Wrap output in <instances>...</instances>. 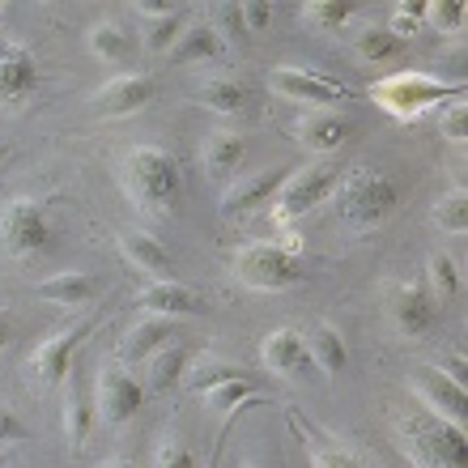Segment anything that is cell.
<instances>
[{
	"label": "cell",
	"mask_w": 468,
	"mask_h": 468,
	"mask_svg": "<svg viewBox=\"0 0 468 468\" xmlns=\"http://www.w3.org/2000/svg\"><path fill=\"white\" fill-rule=\"evenodd\" d=\"M434 370H443L447 379H452V383H460V388H464V375H468V370H464V354H460V349H452V354L443 357V367H434Z\"/></svg>",
	"instance_id": "44"
},
{
	"label": "cell",
	"mask_w": 468,
	"mask_h": 468,
	"mask_svg": "<svg viewBox=\"0 0 468 468\" xmlns=\"http://www.w3.org/2000/svg\"><path fill=\"white\" fill-rule=\"evenodd\" d=\"M247 158V141L239 133H213L205 145H200V162L213 179H226V175L239 171V162Z\"/></svg>",
	"instance_id": "23"
},
{
	"label": "cell",
	"mask_w": 468,
	"mask_h": 468,
	"mask_svg": "<svg viewBox=\"0 0 468 468\" xmlns=\"http://www.w3.org/2000/svg\"><path fill=\"white\" fill-rule=\"evenodd\" d=\"M197 99L218 115H239L247 107V86L234 77H205L197 90Z\"/></svg>",
	"instance_id": "25"
},
{
	"label": "cell",
	"mask_w": 468,
	"mask_h": 468,
	"mask_svg": "<svg viewBox=\"0 0 468 468\" xmlns=\"http://www.w3.org/2000/svg\"><path fill=\"white\" fill-rule=\"evenodd\" d=\"M239 17H243L247 35H260V30L272 22V5H264V0H247V5H239Z\"/></svg>",
	"instance_id": "42"
},
{
	"label": "cell",
	"mask_w": 468,
	"mask_h": 468,
	"mask_svg": "<svg viewBox=\"0 0 468 468\" xmlns=\"http://www.w3.org/2000/svg\"><path fill=\"white\" fill-rule=\"evenodd\" d=\"M447 94H464V81H443V77H431V73H392L370 86V99L375 107L392 115V120H418L426 115L431 107H443Z\"/></svg>",
	"instance_id": "5"
},
{
	"label": "cell",
	"mask_w": 468,
	"mask_h": 468,
	"mask_svg": "<svg viewBox=\"0 0 468 468\" xmlns=\"http://www.w3.org/2000/svg\"><path fill=\"white\" fill-rule=\"evenodd\" d=\"M234 375H243V370L230 367V362H200V367H187V388L205 396L209 388H218V383L234 379Z\"/></svg>",
	"instance_id": "36"
},
{
	"label": "cell",
	"mask_w": 468,
	"mask_h": 468,
	"mask_svg": "<svg viewBox=\"0 0 468 468\" xmlns=\"http://www.w3.org/2000/svg\"><path fill=\"white\" fill-rule=\"evenodd\" d=\"M141 405H145V392H141V383H136L128 370L123 367L99 370V379H94V418H99L102 426L133 421Z\"/></svg>",
	"instance_id": "11"
},
{
	"label": "cell",
	"mask_w": 468,
	"mask_h": 468,
	"mask_svg": "<svg viewBox=\"0 0 468 468\" xmlns=\"http://www.w3.org/2000/svg\"><path fill=\"white\" fill-rule=\"evenodd\" d=\"M307 354H311V367L320 370L324 379H336L341 370H346V362H349V349H346V341H341V333H336L333 324H315L307 336Z\"/></svg>",
	"instance_id": "21"
},
{
	"label": "cell",
	"mask_w": 468,
	"mask_h": 468,
	"mask_svg": "<svg viewBox=\"0 0 468 468\" xmlns=\"http://www.w3.org/2000/svg\"><path fill=\"white\" fill-rule=\"evenodd\" d=\"M179 35H184V9L166 13V17H149L145 22V48L149 51H171Z\"/></svg>",
	"instance_id": "34"
},
{
	"label": "cell",
	"mask_w": 468,
	"mask_h": 468,
	"mask_svg": "<svg viewBox=\"0 0 468 468\" xmlns=\"http://www.w3.org/2000/svg\"><path fill=\"white\" fill-rule=\"evenodd\" d=\"M392 443L413 468H468V439L464 431L447 426V421L405 409L392 418Z\"/></svg>",
	"instance_id": "2"
},
{
	"label": "cell",
	"mask_w": 468,
	"mask_h": 468,
	"mask_svg": "<svg viewBox=\"0 0 468 468\" xmlns=\"http://www.w3.org/2000/svg\"><path fill=\"white\" fill-rule=\"evenodd\" d=\"M99 468H136V464H133V460H123V456H115V460H102Z\"/></svg>",
	"instance_id": "47"
},
{
	"label": "cell",
	"mask_w": 468,
	"mask_h": 468,
	"mask_svg": "<svg viewBox=\"0 0 468 468\" xmlns=\"http://www.w3.org/2000/svg\"><path fill=\"white\" fill-rule=\"evenodd\" d=\"M94 290H99V282L90 277V272H51V277H43V282L35 285L38 298H48V303H60V307H81V303H90L94 298Z\"/></svg>",
	"instance_id": "22"
},
{
	"label": "cell",
	"mask_w": 468,
	"mask_h": 468,
	"mask_svg": "<svg viewBox=\"0 0 468 468\" xmlns=\"http://www.w3.org/2000/svg\"><path fill=\"white\" fill-rule=\"evenodd\" d=\"M136 307L145 315H162V320H179V315H197L200 311V294L192 285L179 282H154L136 294Z\"/></svg>",
	"instance_id": "19"
},
{
	"label": "cell",
	"mask_w": 468,
	"mask_h": 468,
	"mask_svg": "<svg viewBox=\"0 0 468 468\" xmlns=\"http://www.w3.org/2000/svg\"><path fill=\"white\" fill-rule=\"evenodd\" d=\"M86 51L94 56V60H102V64L123 60V56L133 51V35H128L120 22H94L86 30Z\"/></svg>",
	"instance_id": "27"
},
{
	"label": "cell",
	"mask_w": 468,
	"mask_h": 468,
	"mask_svg": "<svg viewBox=\"0 0 468 468\" xmlns=\"http://www.w3.org/2000/svg\"><path fill=\"white\" fill-rule=\"evenodd\" d=\"M9 341H13V320H9V311H0V354L9 349Z\"/></svg>",
	"instance_id": "46"
},
{
	"label": "cell",
	"mask_w": 468,
	"mask_h": 468,
	"mask_svg": "<svg viewBox=\"0 0 468 468\" xmlns=\"http://www.w3.org/2000/svg\"><path fill=\"white\" fill-rule=\"evenodd\" d=\"M285 184L282 171H256V175H243L239 184H230L222 192V200H218V209H222V218H247V213L264 209V205H272V197H277V187Z\"/></svg>",
	"instance_id": "16"
},
{
	"label": "cell",
	"mask_w": 468,
	"mask_h": 468,
	"mask_svg": "<svg viewBox=\"0 0 468 468\" xmlns=\"http://www.w3.org/2000/svg\"><path fill=\"white\" fill-rule=\"evenodd\" d=\"M120 187H123V197L133 200L141 213H149V218H166V213L179 209L184 175H179V162H175L171 149L136 145V149H128L123 162H120Z\"/></svg>",
	"instance_id": "1"
},
{
	"label": "cell",
	"mask_w": 468,
	"mask_h": 468,
	"mask_svg": "<svg viewBox=\"0 0 468 468\" xmlns=\"http://www.w3.org/2000/svg\"><path fill=\"white\" fill-rule=\"evenodd\" d=\"M269 90L282 94L290 102H307L311 112H333L341 102H349V90L341 81H328L320 73H307V69H294V64H282L269 73Z\"/></svg>",
	"instance_id": "9"
},
{
	"label": "cell",
	"mask_w": 468,
	"mask_h": 468,
	"mask_svg": "<svg viewBox=\"0 0 468 468\" xmlns=\"http://www.w3.org/2000/svg\"><path fill=\"white\" fill-rule=\"evenodd\" d=\"M38 86V64L35 51L17 43V38L0 35V107H17L35 94Z\"/></svg>",
	"instance_id": "13"
},
{
	"label": "cell",
	"mask_w": 468,
	"mask_h": 468,
	"mask_svg": "<svg viewBox=\"0 0 468 468\" xmlns=\"http://www.w3.org/2000/svg\"><path fill=\"white\" fill-rule=\"evenodd\" d=\"M5 158H9V145H5V141H0V162H5Z\"/></svg>",
	"instance_id": "49"
},
{
	"label": "cell",
	"mask_w": 468,
	"mask_h": 468,
	"mask_svg": "<svg viewBox=\"0 0 468 468\" xmlns=\"http://www.w3.org/2000/svg\"><path fill=\"white\" fill-rule=\"evenodd\" d=\"M336 179H341V166H333V162H307L303 171L285 175V184L272 197V222L290 226L298 218H307L311 209H320L336 192Z\"/></svg>",
	"instance_id": "6"
},
{
	"label": "cell",
	"mask_w": 468,
	"mask_h": 468,
	"mask_svg": "<svg viewBox=\"0 0 468 468\" xmlns=\"http://www.w3.org/2000/svg\"><path fill=\"white\" fill-rule=\"evenodd\" d=\"M464 17H468L464 5H426V26H434L439 35H460Z\"/></svg>",
	"instance_id": "38"
},
{
	"label": "cell",
	"mask_w": 468,
	"mask_h": 468,
	"mask_svg": "<svg viewBox=\"0 0 468 468\" xmlns=\"http://www.w3.org/2000/svg\"><path fill=\"white\" fill-rule=\"evenodd\" d=\"M94 405H90L86 396H69L64 400V434H69V443H73V452H86L90 443V431H94Z\"/></svg>",
	"instance_id": "31"
},
{
	"label": "cell",
	"mask_w": 468,
	"mask_h": 468,
	"mask_svg": "<svg viewBox=\"0 0 468 468\" xmlns=\"http://www.w3.org/2000/svg\"><path fill=\"white\" fill-rule=\"evenodd\" d=\"M187 375V349L184 346H166L145 362V383L149 392H171L175 383Z\"/></svg>",
	"instance_id": "26"
},
{
	"label": "cell",
	"mask_w": 468,
	"mask_h": 468,
	"mask_svg": "<svg viewBox=\"0 0 468 468\" xmlns=\"http://www.w3.org/2000/svg\"><path fill=\"white\" fill-rule=\"evenodd\" d=\"M51 243L48 209L38 200H5L0 205V260H35Z\"/></svg>",
	"instance_id": "7"
},
{
	"label": "cell",
	"mask_w": 468,
	"mask_h": 468,
	"mask_svg": "<svg viewBox=\"0 0 468 468\" xmlns=\"http://www.w3.org/2000/svg\"><path fill=\"white\" fill-rule=\"evenodd\" d=\"M303 22L315 26V30L346 26L349 22V5H341V0H311V5H303Z\"/></svg>",
	"instance_id": "35"
},
{
	"label": "cell",
	"mask_w": 468,
	"mask_h": 468,
	"mask_svg": "<svg viewBox=\"0 0 468 468\" xmlns=\"http://www.w3.org/2000/svg\"><path fill=\"white\" fill-rule=\"evenodd\" d=\"M421 26H426V5H396L388 30H392L396 38H409V35H418Z\"/></svg>",
	"instance_id": "40"
},
{
	"label": "cell",
	"mask_w": 468,
	"mask_h": 468,
	"mask_svg": "<svg viewBox=\"0 0 468 468\" xmlns=\"http://www.w3.org/2000/svg\"><path fill=\"white\" fill-rule=\"evenodd\" d=\"M431 222L439 226V230H447V234H464L468 230V197H464V187H456V192H447V197L434 200Z\"/></svg>",
	"instance_id": "32"
},
{
	"label": "cell",
	"mask_w": 468,
	"mask_h": 468,
	"mask_svg": "<svg viewBox=\"0 0 468 468\" xmlns=\"http://www.w3.org/2000/svg\"><path fill=\"white\" fill-rule=\"evenodd\" d=\"M439 136L452 141V145H464L468 141V102L464 99H452L439 112Z\"/></svg>",
	"instance_id": "37"
},
{
	"label": "cell",
	"mask_w": 468,
	"mask_h": 468,
	"mask_svg": "<svg viewBox=\"0 0 468 468\" xmlns=\"http://www.w3.org/2000/svg\"><path fill=\"white\" fill-rule=\"evenodd\" d=\"M328 205H333L336 226H346L349 234H370L396 213V184L392 175L354 166L336 179V192L328 197Z\"/></svg>",
	"instance_id": "3"
},
{
	"label": "cell",
	"mask_w": 468,
	"mask_h": 468,
	"mask_svg": "<svg viewBox=\"0 0 468 468\" xmlns=\"http://www.w3.org/2000/svg\"><path fill=\"white\" fill-rule=\"evenodd\" d=\"M409 392L421 400V413H431V418L447 421V426H456V431L468 426V388L452 383L443 370H418V375L409 379Z\"/></svg>",
	"instance_id": "10"
},
{
	"label": "cell",
	"mask_w": 468,
	"mask_h": 468,
	"mask_svg": "<svg viewBox=\"0 0 468 468\" xmlns=\"http://www.w3.org/2000/svg\"><path fill=\"white\" fill-rule=\"evenodd\" d=\"M90 328H94V324H77V328H69V333H56L51 341H43V346L30 349V357H26V370H30L35 388H56V383L69 379L73 354L86 346Z\"/></svg>",
	"instance_id": "12"
},
{
	"label": "cell",
	"mask_w": 468,
	"mask_h": 468,
	"mask_svg": "<svg viewBox=\"0 0 468 468\" xmlns=\"http://www.w3.org/2000/svg\"><path fill=\"white\" fill-rule=\"evenodd\" d=\"M294 136L311 154H336L354 136V120H346L341 112H307L294 123Z\"/></svg>",
	"instance_id": "17"
},
{
	"label": "cell",
	"mask_w": 468,
	"mask_h": 468,
	"mask_svg": "<svg viewBox=\"0 0 468 468\" xmlns=\"http://www.w3.org/2000/svg\"><path fill=\"white\" fill-rule=\"evenodd\" d=\"M426 294L434 298V303H456L460 290H464V282H460V269L456 260L443 256V251H434L431 260H426Z\"/></svg>",
	"instance_id": "29"
},
{
	"label": "cell",
	"mask_w": 468,
	"mask_h": 468,
	"mask_svg": "<svg viewBox=\"0 0 468 468\" xmlns=\"http://www.w3.org/2000/svg\"><path fill=\"white\" fill-rule=\"evenodd\" d=\"M251 400H256V383L247 379V375H234V379H226L205 392V405H209L213 413H234V409L251 405Z\"/></svg>",
	"instance_id": "30"
},
{
	"label": "cell",
	"mask_w": 468,
	"mask_h": 468,
	"mask_svg": "<svg viewBox=\"0 0 468 468\" xmlns=\"http://www.w3.org/2000/svg\"><path fill=\"white\" fill-rule=\"evenodd\" d=\"M154 468H200L197 452L179 431H166L158 443V456H154Z\"/></svg>",
	"instance_id": "33"
},
{
	"label": "cell",
	"mask_w": 468,
	"mask_h": 468,
	"mask_svg": "<svg viewBox=\"0 0 468 468\" xmlns=\"http://www.w3.org/2000/svg\"><path fill=\"white\" fill-rule=\"evenodd\" d=\"M179 5H171V0H136V17H166V13H175Z\"/></svg>",
	"instance_id": "45"
},
{
	"label": "cell",
	"mask_w": 468,
	"mask_h": 468,
	"mask_svg": "<svg viewBox=\"0 0 468 468\" xmlns=\"http://www.w3.org/2000/svg\"><path fill=\"white\" fill-rule=\"evenodd\" d=\"M149 102H154V77L123 73V77H112L102 90H94L90 107H94L99 115H107V120H123V115L145 112Z\"/></svg>",
	"instance_id": "14"
},
{
	"label": "cell",
	"mask_w": 468,
	"mask_h": 468,
	"mask_svg": "<svg viewBox=\"0 0 468 468\" xmlns=\"http://www.w3.org/2000/svg\"><path fill=\"white\" fill-rule=\"evenodd\" d=\"M175 320H162V315H145V320H136L120 341V362L136 367V362H149V357L158 354V349L175 346Z\"/></svg>",
	"instance_id": "18"
},
{
	"label": "cell",
	"mask_w": 468,
	"mask_h": 468,
	"mask_svg": "<svg viewBox=\"0 0 468 468\" xmlns=\"http://www.w3.org/2000/svg\"><path fill=\"white\" fill-rule=\"evenodd\" d=\"M383 294V315L392 324L400 336H426L439 320V303L426 294V285L421 282H383L379 285Z\"/></svg>",
	"instance_id": "8"
},
{
	"label": "cell",
	"mask_w": 468,
	"mask_h": 468,
	"mask_svg": "<svg viewBox=\"0 0 468 468\" xmlns=\"http://www.w3.org/2000/svg\"><path fill=\"white\" fill-rule=\"evenodd\" d=\"M205 22L218 30V38H222V43H226V38H234V43H239V38L247 35V30H243V17H239V5H213Z\"/></svg>",
	"instance_id": "39"
},
{
	"label": "cell",
	"mask_w": 468,
	"mask_h": 468,
	"mask_svg": "<svg viewBox=\"0 0 468 468\" xmlns=\"http://www.w3.org/2000/svg\"><path fill=\"white\" fill-rule=\"evenodd\" d=\"M218 456H222V443L213 447V456H209V464H205V468H218Z\"/></svg>",
	"instance_id": "48"
},
{
	"label": "cell",
	"mask_w": 468,
	"mask_h": 468,
	"mask_svg": "<svg viewBox=\"0 0 468 468\" xmlns=\"http://www.w3.org/2000/svg\"><path fill=\"white\" fill-rule=\"evenodd\" d=\"M230 277L256 294H282V290H294L307 277V269L294 251L277 243H243L230 256Z\"/></svg>",
	"instance_id": "4"
},
{
	"label": "cell",
	"mask_w": 468,
	"mask_h": 468,
	"mask_svg": "<svg viewBox=\"0 0 468 468\" xmlns=\"http://www.w3.org/2000/svg\"><path fill=\"white\" fill-rule=\"evenodd\" d=\"M222 51H226V43L218 38V30H213L209 22H197V26H184V35L175 38L171 60H179V64H192V60H218Z\"/></svg>",
	"instance_id": "24"
},
{
	"label": "cell",
	"mask_w": 468,
	"mask_h": 468,
	"mask_svg": "<svg viewBox=\"0 0 468 468\" xmlns=\"http://www.w3.org/2000/svg\"><path fill=\"white\" fill-rule=\"evenodd\" d=\"M311 468H370V464H362V460L349 456V452H341V447L311 443Z\"/></svg>",
	"instance_id": "41"
},
{
	"label": "cell",
	"mask_w": 468,
	"mask_h": 468,
	"mask_svg": "<svg viewBox=\"0 0 468 468\" xmlns=\"http://www.w3.org/2000/svg\"><path fill=\"white\" fill-rule=\"evenodd\" d=\"M26 439H30L26 421L17 418L9 405H0V447H5V443H26Z\"/></svg>",
	"instance_id": "43"
},
{
	"label": "cell",
	"mask_w": 468,
	"mask_h": 468,
	"mask_svg": "<svg viewBox=\"0 0 468 468\" xmlns=\"http://www.w3.org/2000/svg\"><path fill=\"white\" fill-rule=\"evenodd\" d=\"M260 362H264L277 379L294 383V379H303L311 367L307 341H303V333H294V328H272V333L264 336V346H260Z\"/></svg>",
	"instance_id": "15"
},
{
	"label": "cell",
	"mask_w": 468,
	"mask_h": 468,
	"mask_svg": "<svg viewBox=\"0 0 468 468\" xmlns=\"http://www.w3.org/2000/svg\"><path fill=\"white\" fill-rule=\"evenodd\" d=\"M354 56L362 64L400 60V56H405V38H396L388 26H367V30L354 38Z\"/></svg>",
	"instance_id": "28"
},
{
	"label": "cell",
	"mask_w": 468,
	"mask_h": 468,
	"mask_svg": "<svg viewBox=\"0 0 468 468\" xmlns=\"http://www.w3.org/2000/svg\"><path fill=\"white\" fill-rule=\"evenodd\" d=\"M120 256L128 269L145 272L154 282H171V251L154 234H120Z\"/></svg>",
	"instance_id": "20"
}]
</instances>
